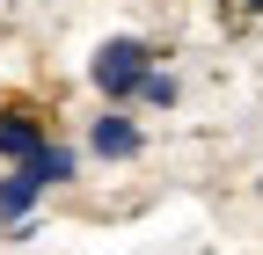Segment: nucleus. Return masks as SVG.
Masks as SVG:
<instances>
[{"instance_id":"nucleus-2","label":"nucleus","mask_w":263,"mask_h":255,"mask_svg":"<svg viewBox=\"0 0 263 255\" xmlns=\"http://www.w3.org/2000/svg\"><path fill=\"white\" fill-rule=\"evenodd\" d=\"M29 182H37V189H51V182H66V175H73V153H66V146H37V153H29V161H15Z\"/></svg>"},{"instance_id":"nucleus-5","label":"nucleus","mask_w":263,"mask_h":255,"mask_svg":"<svg viewBox=\"0 0 263 255\" xmlns=\"http://www.w3.org/2000/svg\"><path fill=\"white\" fill-rule=\"evenodd\" d=\"M37 197H44V189H37V182H29V175H22V168H15V175H8V182H0V219H22V211H29V204H37Z\"/></svg>"},{"instance_id":"nucleus-3","label":"nucleus","mask_w":263,"mask_h":255,"mask_svg":"<svg viewBox=\"0 0 263 255\" xmlns=\"http://www.w3.org/2000/svg\"><path fill=\"white\" fill-rule=\"evenodd\" d=\"M37 146H44V124L37 117H0V153H8V161H29Z\"/></svg>"},{"instance_id":"nucleus-1","label":"nucleus","mask_w":263,"mask_h":255,"mask_svg":"<svg viewBox=\"0 0 263 255\" xmlns=\"http://www.w3.org/2000/svg\"><path fill=\"white\" fill-rule=\"evenodd\" d=\"M95 88H103L110 95V102H117V95H139V80H146V44H132V37H110L103 51H95Z\"/></svg>"},{"instance_id":"nucleus-4","label":"nucleus","mask_w":263,"mask_h":255,"mask_svg":"<svg viewBox=\"0 0 263 255\" xmlns=\"http://www.w3.org/2000/svg\"><path fill=\"white\" fill-rule=\"evenodd\" d=\"M95 153H103V161H132V153H139V124L103 117V124H95Z\"/></svg>"},{"instance_id":"nucleus-6","label":"nucleus","mask_w":263,"mask_h":255,"mask_svg":"<svg viewBox=\"0 0 263 255\" xmlns=\"http://www.w3.org/2000/svg\"><path fill=\"white\" fill-rule=\"evenodd\" d=\"M139 95H146V102H161V110H168V102H176V80H168V73H146V80H139Z\"/></svg>"}]
</instances>
